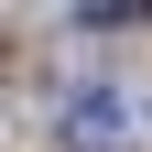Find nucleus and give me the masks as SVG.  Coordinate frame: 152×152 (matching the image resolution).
<instances>
[{"instance_id": "f257e3e1", "label": "nucleus", "mask_w": 152, "mask_h": 152, "mask_svg": "<svg viewBox=\"0 0 152 152\" xmlns=\"http://www.w3.org/2000/svg\"><path fill=\"white\" fill-rule=\"evenodd\" d=\"M65 152H152V109L130 87H76L65 98Z\"/></svg>"}]
</instances>
